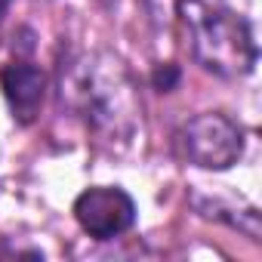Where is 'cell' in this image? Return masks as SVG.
I'll list each match as a JSON object with an SVG mask.
<instances>
[{"label":"cell","instance_id":"obj_1","mask_svg":"<svg viewBox=\"0 0 262 262\" xmlns=\"http://www.w3.org/2000/svg\"><path fill=\"white\" fill-rule=\"evenodd\" d=\"M179 16L188 31L191 50L204 68L234 77L250 74L256 65V43L250 25L219 7H210L207 0H179Z\"/></svg>","mask_w":262,"mask_h":262},{"label":"cell","instance_id":"obj_2","mask_svg":"<svg viewBox=\"0 0 262 262\" xmlns=\"http://www.w3.org/2000/svg\"><path fill=\"white\" fill-rule=\"evenodd\" d=\"M179 148L194 167L228 170L244 155V133L225 114H201L182 126Z\"/></svg>","mask_w":262,"mask_h":262},{"label":"cell","instance_id":"obj_3","mask_svg":"<svg viewBox=\"0 0 262 262\" xmlns=\"http://www.w3.org/2000/svg\"><path fill=\"white\" fill-rule=\"evenodd\" d=\"M74 219L96 241H111L136 222V204L120 188H86L74 201Z\"/></svg>","mask_w":262,"mask_h":262},{"label":"cell","instance_id":"obj_4","mask_svg":"<svg viewBox=\"0 0 262 262\" xmlns=\"http://www.w3.org/2000/svg\"><path fill=\"white\" fill-rule=\"evenodd\" d=\"M0 86H4L10 111L19 123H31L40 114L43 93H47V77L40 68L25 65V62H13L7 68H0Z\"/></svg>","mask_w":262,"mask_h":262},{"label":"cell","instance_id":"obj_5","mask_svg":"<svg viewBox=\"0 0 262 262\" xmlns=\"http://www.w3.org/2000/svg\"><path fill=\"white\" fill-rule=\"evenodd\" d=\"M155 86L161 90V93H167V90H173L176 86V80H179V71H176V65H164V68H158L155 71Z\"/></svg>","mask_w":262,"mask_h":262},{"label":"cell","instance_id":"obj_6","mask_svg":"<svg viewBox=\"0 0 262 262\" xmlns=\"http://www.w3.org/2000/svg\"><path fill=\"white\" fill-rule=\"evenodd\" d=\"M7 7H10V0H0V19H4V13H7Z\"/></svg>","mask_w":262,"mask_h":262}]
</instances>
